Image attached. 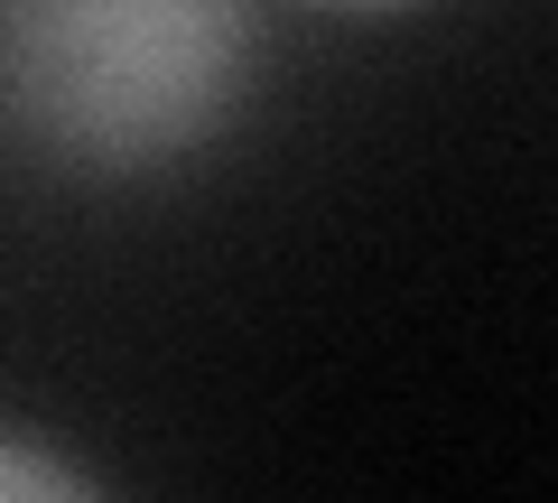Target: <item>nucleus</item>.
I'll return each mask as SVG.
<instances>
[{
  "label": "nucleus",
  "mask_w": 558,
  "mask_h": 503,
  "mask_svg": "<svg viewBox=\"0 0 558 503\" xmlns=\"http://www.w3.org/2000/svg\"><path fill=\"white\" fill-rule=\"evenodd\" d=\"M252 0H0V103L75 168H159L252 84Z\"/></svg>",
  "instance_id": "nucleus-1"
},
{
  "label": "nucleus",
  "mask_w": 558,
  "mask_h": 503,
  "mask_svg": "<svg viewBox=\"0 0 558 503\" xmlns=\"http://www.w3.org/2000/svg\"><path fill=\"white\" fill-rule=\"evenodd\" d=\"M0 503H102V494L57 457V447L10 439V429H0Z\"/></svg>",
  "instance_id": "nucleus-2"
},
{
  "label": "nucleus",
  "mask_w": 558,
  "mask_h": 503,
  "mask_svg": "<svg viewBox=\"0 0 558 503\" xmlns=\"http://www.w3.org/2000/svg\"><path fill=\"white\" fill-rule=\"evenodd\" d=\"M336 10H400V0H336Z\"/></svg>",
  "instance_id": "nucleus-3"
}]
</instances>
